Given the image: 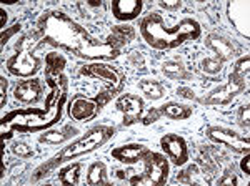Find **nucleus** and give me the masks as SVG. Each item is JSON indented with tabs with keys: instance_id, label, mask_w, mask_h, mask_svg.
Masks as SVG:
<instances>
[{
	"instance_id": "nucleus-1",
	"label": "nucleus",
	"mask_w": 250,
	"mask_h": 186,
	"mask_svg": "<svg viewBox=\"0 0 250 186\" xmlns=\"http://www.w3.org/2000/svg\"><path fill=\"white\" fill-rule=\"evenodd\" d=\"M32 34L37 38L39 47L50 45L88 62H108L122 54L120 50L108 45L105 40L94 37L85 27H82L70 15L59 9L43 12L35 20Z\"/></svg>"
},
{
	"instance_id": "nucleus-2",
	"label": "nucleus",
	"mask_w": 250,
	"mask_h": 186,
	"mask_svg": "<svg viewBox=\"0 0 250 186\" xmlns=\"http://www.w3.org/2000/svg\"><path fill=\"white\" fill-rule=\"evenodd\" d=\"M140 37L155 50H173L202 35V25L195 19L185 17L177 25L168 27L160 12H150L139 23Z\"/></svg>"
},
{
	"instance_id": "nucleus-3",
	"label": "nucleus",
	"mask_w": 250,
	"mask_h": 186,
	"mask_svg": "<svg viewBox=\"0 0 250 186\" xmlns=\"http://www.w3.org/2000/svg\"><path fill=\"white\" fill-rule=\"evenodd\" d=\"M117 128L112 125H95L90 130H87L82 136L77 140L70 141L67 147H63L57 155H54L45 163L39 165L35 171L32 173V181H40L52 171H55L59 167L68 163V161L79 158V156L88 155V153L95 151V149L102 148L104 145L108 143L115 136Z\"/></svg>"
},
{
	"instance_id": "nucleus-4",
	"label": "nucleus",
	"mask_w": 250,
	"mask_h": 186,
	"mask_svg": "<svg viewBox=\"0 0 250 186\" xmlns=\"http://www.w3.org/2000/svg\"><path fill=\"white\" fill-rule=\"evenodd\" d=\"M63 108H67V96L60 98L54 108H20L12 110L2 116V131L10 130L14 133H42L54 128L63 115Z\"/></svg>"
},
{
	"instance_id": "nucleus-5",
	"label": "nucleus",
	"mask_w": 250,
	"mask_h": 186,
	"mask_svg": "<svg viewBox=\"0 0 250 186\" xmlns=\"http://www.w3.org/2000/svg\"><path fill=\"white\" fill-rule=\"evenodd\" d=\"M39 42L34 34L20 35L15 42L14 54L5 62V68L17 78H34L43 67V58L37 55Z\"/></svg>"
},
{
	"instance_id": "nucleus-6",
	"label": "nucleus",
	"mask_w": 250,
	"mask_h": 186,
	"mask_svg": "<svg viewBox=\"0 0 250 186\" xmlns=\"http://www.w3.org/2000/svg\"><path fill=\"white\" fill-rule=\"evenodd\" d=\"M79 74L82 76H85V78H94V80H100V82H102L104 85L102 90L95 96V102L99 103L100 108H104L108 102H112V98L119 96L124 90V85H125L124 72L107 62L83 63V65L79 68Z\"/></svg>"
},
{
	"instance_id": "nucleus-7",
	"label": "nucleus",
	"mask_w": 250,
	"mask_h": 186,
	"mask_svg": "<svg viewBox=\"0 0 250 186\" xmlns=\"http://www.w3.org/2000/svg\"><path fill=\"white\" fill-rule=\"evenodd\" d=\"M144 175H135L134 178H128V183L152 186H160L167 183L168 175H170V161H168V158L164 153L150 151L147 155V158L144 160Z\"/></svg>"
},
{
	"instance_id": "nucleus-8",
	"label": "nucleus",
	"mask_w": 250,
	"mask_h": 186,
	"mask_svg": "<svg viewBox=\"0 0 250 186\" xmlns=\"http://www.w3.org/2000/svg\"><path fill=\"white\" fill-rule=\"evenodd\" d=\"M205 136L215 145L230 149L233 153H247L250 149V140L249 135H240L232 128L219 127V125H210L205 128Z\"/></svg>"
},
{
	"instance_id": "nucleus-9",
	"label": "nucleus",
	"mask_w": 250,
	"mask_h": 186,
	"mask_svg": "<svg viewBox=\"0 0 250 186\" xmlns=\"http://www.w3.org/2000/svg\"><path fill=\"white\" fill-rule=\"evenodd\" d=\"M245 88H247V82H242V80H237L229 75L227 83L215 87L202 98H197V102L204 107H227L240 93L245 92Z\"/></svg>"
},
{
	"instance_id": "nucleus-10",
	"label": "nucleus",
	"mask_w": 250,
	"mask_h": 186,
	"mask_svg": "<svg viewBox=\"0 0 250 186\" xmlns=\"http://www.w3.org/2000/svg\"><path fill=\"white\" fill-rule=\"evenodd\" d=\"M160 148H162L164 155L167 156L168 161L175 167L182 168L190 160V153H188V145L184 136L177 135V133H167L160 138Z\"/></svg>"
},
{
	"instance_id": "nucleus-11",
	"label": "nucleus",
	"mask_w": 250,
	"mask_h": 186,
	"mask_svg": "<svg viewBox=\"0 0 250 186\" xmlns=\"http://www.w3.org/2000/svg\"><path fill=\"white\" fill-rule=\"evenodd\" d=\"M45 65V83L48 88L54 87H68V80L65 75L67 58L57 50H52L45 54L43 58Z\"/></svg>"
},
{
	"instance_id": "nucleus-12",
	"label": "nucleus",
	"mask_w": 250,
	"mask_h": 186,
	"mask_svg": "<svg viewBox=\"0 0 250 186\" xmlns=\"http://www.w3.org/2000/svg\"><path fill=\"white\" fill-rule=\"evenodd\" d=\"M115 107L124 115L125 127L139 123L145 112L144 98H140L139 95H134V93H122V95H119L115 100Z\"/></svg>"
},
{
	"instance_id": "nucleus-13",
	"label": "nucleus",
	"mask_w": 250,
	"mask_h": 186,
	"mask_svg": "<svg viewBox=\"0 0 250 186\" xmlns=\"http://www.w3.org/2000/svg\"><path fill=\"white\" fill-rule=\"evenodd\" d=\"M102 108L99 107V103L95 102V98H87V96L74 95L67 102V113L72 120L75 121H90L97 118V115L100 113Z\"/></svg>"
},
{
	"instance_id": "nucleus-14",
	"label": "nucleus",
	"mask_w": 250,
	"mask_h": 186,
	"mask_svg": "<svg viewBox=\"0 0 250 186\" xmlns=\"http://www.w3.org/2000/svg\"><path fill=\"white\" fill-rule=\"evenodd\" d=\"M43 92H45V87H43L42 80L34 76V78L20 80V82L15 85L14 98L23 105H35L42 100Z\"/></svg>"
},
{
	"instance_id": "nucleus-15",
	"label": "nucleus",
	"mask_w": 250,
	"mask_h": 186,
	"mask_svg": "<svg viewBox=\"0 0 250 186\" xmlns=\"http://www.w3.org/2000/svg\"><path fill=\"white\" fill-rule=\"evenodd\" d=\"M150 151L152 149L144 143H125L112 149V158L122 165L132 167V165L144 163V160Z\"/></svg>"
},
{
	"instance_id": "nucleus-16",
	"label": "nucleus",
	"mask_w": 250,
	"mask_h": 186,
	"mask_svg": "<svg viewBox=\"0 0 250 186\" xmlns=\"http://www.w3.org/2000/svg\"><path fill=\"white\" fill-rule=\"evenodd\" d=\"M144 10L142 0H112L110 12L112 17L120 23H128L139 19Z\"/></svg>"
},
{
	"instance_id": "nucleus-17",
	"label": "nucleus",
	"mask_w": 250,
	"mask_h": 186,
	"mask_svg": "<svg viewBox=\"0 0 250 186\" xmlns=\"http://www.w3.org/2000/svg\"><path fill=\"white\" fill-rule=\"evenodd\" d=\"M249 9H250V2H249V0L232 2V3H229V5H227L229 20H230L232 25L235 27L245 38L250 37V34H249V27H250Z\"/></svg>"
},
{
	"instance_id": "nucleus-18",
	"label": "nucleus",
	"mask_w": 250,
	"mask_h": 186,
	"mask_svg": "<svg viewBox=\"0 0 250 186\" xmlns=\"http://www.w3.org/2000/svg\"><path fill=\"white\" fill-rule=\"evenodd\" d=\"M205 45L215 54V58H219L220 62H230L235 55V48L230 43V40L225 38L224 35L219 34H208L205 37Z\"/></svg>"
},
{
	"instance_id": "nucleus-19",
	"label": "nucleus",
	"mask_w": 250,
	"mask_h": 186,
	"mask_svg": "<svg viewBox=\"0 0 250 186\" xmlns=\"http://www.w3.org/2000/svg\"><path fill=\"white\" fill-rule=\"evenodd\" d=\"M137 37V30L135 27H132L130 23H119V25H114L108 34V37L105 38V42L108 45H112L117 50L122 52V48L128 43H132Z\"/></svg>"
},
{
	"instance_id": "nucleus-20",
	"label": "nucleus",
	"mask_w": 250,
	"mask_h": 186,
	"mask_svg": "<svg viewBox=\"0 0 250 186\" xmlns=\"http://www.w3.org/2000/svg\"><path fill=\"white\" fill-rule=\"evenodd\" d=\"M77 133L79 130L74 127H63V128H60V130L48 128V130L40 133L39 141L45 145H62V143H65L67 140H70L72 136L77 135Z\"/></svg>"
},
{
	"instance_id": "nucleus-21",
	"label": "nucleus",
	"mask_w": 250,
	"mask_h": 186,
	"mask_svg": "<svg viewBox=\"0 0 250 186\" xmlns=\"http://www.w3.org/2000/svg\"><path fill=\"white\" fill-rule=\"evenodd\" d=\"M159 108H160V112H162V116H165V118H168V120H175V121L188 120L193 115L192 107H188L187 103L167 102Z\"/></svg>"
},
{
	"instance_id": "nucleus-22",
	"label": "nucleus",
	"mask_w": 250,
	"mask_h": 186,
	"mask_svg": "<svg viewBox=\"0 0 250 186\" xmlns=\"http://www.w3.org/2000/svg\"><path fill=\"white\" fill-rule=\"evenodd\" d=\"M82 163L79 161H68V163L62 165L59 168V181L65 186H75L79 185L80 181V176H82Z\"/></svg>"
},
{
	"instance_id": "nucleus-23",
	"label": "nucleus",
	"mask_w": 250,
	"mask_h": 186,
	"mask_svg": "<svg viewBox=\"0 0 250 186\" xmlns=\"http://www.w3.org/2000/svg\"><path fill=\"white\" fill-rule=\"evenodd\" d=\"M162 74L167 76L168 80H192V72L187 70L184 62L180 60H167L162 63Z\"/></svg>"
},
{
	"instance_id": "nucleus-24",
	"label": "nucleus",
	"mask_w": 250,
	"mask_h": 186,
	"mask_svg": "<svg viewBox=\"0 0 250 186\" xmlns=\"http://www.w3.org/2000/svg\"><path fill=\"white\" fill-rule=\"evenodd\" d=\"M87 183L92 186H100V185H108V168L104 161H94L90 167L87 168Z\"/></svg>"
},
{
	"instance_id": "nucleus-25",
	"label": "nucleus",
	"mask_w": 250,
	"mask_h": 186,
	"mask_svg": "<svg viewBox=\"0 0 250 186\" xmlns=\"http://www.w3.org/2000/svg\"><path fill=\"white\" fill-rule=\"evenodd\" d=\"M139 90L144 93V96L147 100H160L165 96V87L159 80H154V78H144V80H139Z\"/></svg>"
},
{
	"instance_id": "nucleus-26",
	"label": "nucleus",
	"mask_w": 250,
	"mask_h": 186,
	"mask_svg": "<svg viewBox=\"0 0 250 186\" xmlns=\"http://www.w3.org/2000/svg\"><path fill=\"white\" fill-rule=\"evenodd\" d=\"M249 74H250V56L242 55L240 58H237L235 62H233L232 72L229 75L237 80H242V82H247Z\"/></svg>"
},
{
	"instance_id": "nucleus-27",
	"label": "nucleus",
	"mask_w": 250,
	"mask_h": 186,
	"mask_svg": "<svg viewBox=\"0 0 250 186\" xmlns=\"http://www.w3.org/2000/svg\"><path fill=\"white\" fill-rule=\"evenodd\" d=\"M199 67H200V70L207 75H219L220 72L224 70V62H220L215 56H213V58L212 56H205V58L200 60Z\"/></svg>"
},
{
	"instance_id": "nucleus-28",
	"label": "nucleus",
	"mask_w": 250,
	"mask_h": 186,
	"mask_svg": "<svg viewBox=\"0 0 250 186\" xmlns=\"http://www.w3.org/2000/svg\"><path fill=\"white\" fill-rule=\"evenodd\" d=\"M10 149L15 156H19V158H22V160H30V158H34V155H35L34 148H32L29 143H25V141H14Z\"/></svg>"
},
{
	"instance_id": "nucleus-29",
	"label": "nucleus",
	"mask_w": 250,
	"mask_h": 186,
	"mask_svg": "<svg viewBox=\"0 0 250 186\" xmlns=\"http://www.w3.org/2000/svg\"><path fill=\"white\" fill-rule=\"evenodd\" d=\"M199 167L197 165H188L187 168H184L182 171L177 175V181L179 183H184V185H192V183H197L195 176H199Z\"/></svg>"
},
{
	"instance_id": "nucleus-30",
	"label": "nucleus",
	"mask_w": 250,
	"mask_h": 186,
	"mask_svg": "<svg viewBox=\"0 0 250 186\" xmlns=\"http://www.w3.org/2000/svg\"><path fill=\"white\" fill-rule=\"evenodd\" d=\"M160 118H162V112H160V108L152 107V108H148V110L144 112L142 118H140V123L145 125V127H148V125L155 123V121H159Z\"/></svg>"
},
{
	"instance_id": "nucleus-31",
	"label": "nucleus",
	"mask_w": 250,
	"mask_h": 186,
	"mask_svg": "<svg viewBox=\"0 0 250 186\" xmlns=\"http://www.w3.org/2000/svg\"><path fill=\"white\" fill-rule=\"evenodd\" d=\"M237 121H239L240 128L245 131H249V125H250V105H242L237 112Z\"/></svg>"
},
{
	"instance_id": "nucleus-32",
	"label": "nucleus",
	"mask_w": 250,
	"mask_h": 186,
	"mask_svg": "<svg viewBox=\"0 0 250 186\" xmlns=\"http://www.w3.org/2000/svg\"><path fill=\"white\" fill-rule=\"evenodd\" d=\"M20 28H22V23H14L12 27H7L5 30H2V35H0V48H5L7 42L14 37V35H17L20 32Z\"/></svg>"
},
{
	"instance_id": "nucleus-33",
	"label": "nucleus",
	"mask_w": 250,
	"mask_h": 186,
	"mask_svg": "<svg viewBox=\"0 0 250 186\" xmlns=\"http://www.w3.org/2000/svg\"><path fill=\"white\" fill-rule=\"evenodd\" d=\"M237 183H239V178H237V175L233 173V169H227V171L217 180V185L219 186H225V185L235 186Z\"/></svg>"
},
{
	"instance_id": "nucleus-34",
	"label": "nucleus",
	"mask_w": 250,
	"mask_h": 186,
	"mask_svg": "<svg viewBox=\"0 0 250 186\" xmlns=\"http://www.w3.org/2000/svg\"><path fill=\"white\" fill-rule=\"evenodd\" d=\"M177 95L182 96L185 100L197 102V95H195V92H193V88H190V87H179L177 88Z\"/></svg>"
},
{
	"instance_id": "nucleus-35",
	"label": "nucleus",
	"mask_w": 250,
	"mask_h": 186,
	"mask_svg": "<svg viewBox=\"0 0 250 186\" xmlns=\"http://www.w3.org/2000/svg\"><path fill=\"white\" fill-rule=\"evenodd\" d=\"M7 88H9V82L5 76H0V107L5 108L7 105Z\"/></svg>"
},
{
	"instance_id": "nucleus-36",
	"label": "nucleus",
	"mask_w": 250,
	"mask_h": 186,
	"mask_svg": "<svg viewBox=\"0 0 250 186\" xmlns=\"http://www.w3.org/2000/svg\"><path fill=\"white\" fill-rule=\"evenodd\" d=\"M128 62L137 68H142L145 65V60H144V56L140 52H130V55H128Z\"/></svg>"
},
{
	"instance_id": "nucleus-37",
	"label": "nucleus",
	"mask_w": 250,
	"mask_h": 186,
	"mask_svg": "<svg viewBox=\"0 0 250 186\" xmlns=\"http://www.w3.org/2000/svg\"><path fill=\"white\" fill-rule=\"evenodd\" d=\"M160 7L165 10H179L182 7V2L180 0H165V2H160Z\"/></svg>"
},
{
	"instance_id": "nucleus-38",
	"label": "nucleus",
	"mask_w": 250,
	"mask_h": 186,
	"mask_svg": "<svg viewBox=\"0 0 250 186\" xmlns=\"http://www.w3.org/2000/svg\"><path fill=\"white\" fill-rule=\"evenodd\" d=\"M240 169L247 176H250V155H249V151L244 153V156H242V160H240Z\"/></svg>"
},
{
	"instance_id": "nucleus-39",
	"label": "nucleus",
	"mask_w": 250,
	"mask_h": 186,
	"mask_svg": "<svg viewBox=\"0 0 250 186\" xmlns=\"http://www.w3.org/2000/svg\"><path fill=\"white\" fill-rule=\"evenodd\" d=\"M7 20H9V12L5 10V7H0V27H2V30H5L7 28Z\"/></svg>"
},
{
	"instance_id": "nucleus-40",
	"label": "nucleus",
	"mask_w": 250,
	"mask_h": 186,
	"mask_svg": "<svg viewBox=\"0 0 250 186\" xmlns=\"http://www.w3.org/2000/svg\"><path fill=\"white\" fill-rule=\"evenodd\" d=\"M90 7H102V2H88Z\"/></svg>"
}]
</instances>
